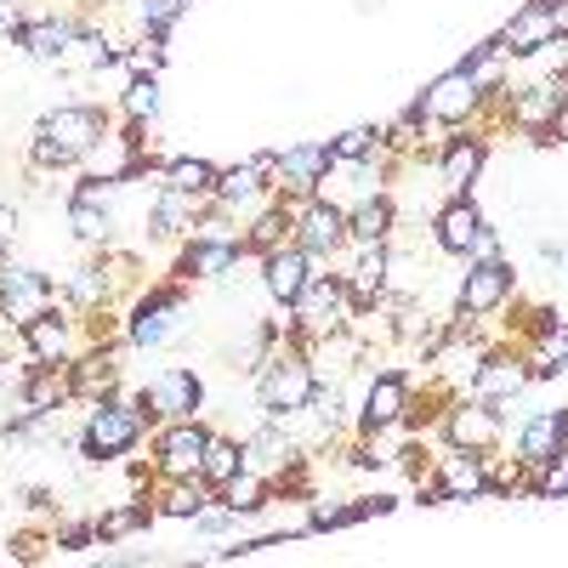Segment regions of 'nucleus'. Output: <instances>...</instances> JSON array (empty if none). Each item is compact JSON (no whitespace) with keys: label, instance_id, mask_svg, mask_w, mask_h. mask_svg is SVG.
<instances>
[{"label":"nucleus","instance_id":"obj_11","mask_svg":"<svg viewBox=\"0 0 568 568\" xmlns=\"http://www.w3.org/2000/svg\"><path fill=\"white\" fill-rule=\"evenodd\" d=\"M136 404H142L149 420H187V415H200V404H205V382L187 364H171L136 393Z\"/></svg>","mask_w":568,"mask_h":568},{"label":"nucleus","instance_id":"obj_3","mask_svg":"<svg viewBox=\"0 0 568 568\" xmlns=\"http://www.w3.org/2000/svg\"><path fill=\"white\" fill-rule=\"evenodd\" d=\"M149 415H142L136 398H98L85 409V433H80V460H120L142 444L149 433Z\"/></svg>","mask_w":568,"mask_h":568},{"label":"nucleus","instance_id":"obj_12","mask_svg":"<svg viewBox=\"0 0 568 568\" xmlns=\"http://www.w3.org/2000/svg\"><path fill=\"white\" fill-rule=\"evenodd\" d=\"M535 387V369H529V358H524V347L517 353H506V347H495V353H484V364L471 369V382H466V393L471 398H484V404H517Z\"/></svg>","mask_w":568,"mask_h":568},{"label":"nucleus","instance_id":"obj_2","mask_svg":"<svg viewBox=\"0 0 568 568\" xmlns=\"http://www.w3.org/2000/svg\"><path fill=\"white\" fill-rule=\"evenodd\" d=\"M313 387H318V369H313L307 347H296L291 329H284V353L273 347V358L256 369V404H262V415H302Z\"/></svg>","mask_w":568,"mask_h":568},{"label":"nucleus","instance_id":"obj_34","mask_svg":"<svg viewBox=\"0 0 568 568\" xmlns=\"http://www.w3.org/2000/svg\"><path fill=\"white\" fill-rule=\"evenodd\" d=\"M551 142H568V103H562L557 120H551Z\"/></svg>","mask_w":568,"mask_h":568},{"label":"nucleus","instance_id":"obj_4","mask_svg":"<svg viewBox=\"0 0 568 568\" xmlns=\"http://www.w3.org/2000/svg\"><path fill=\"white\" fill-rule=\"evenodd\" d=\"M358 313H353V296H347V278L342 273H313L307 291L291 302V342L307 347L313 336H336V329H347Z\"/></svg>","mask_w":568,"mask_h":568},{"label":"nucleus","instance_id":"obj_19","mask_svg":"<svg viewBox=\"0 0 568 568\" xmlns=\"http://www.w3.org/2000/svg\"><path fill=\"white\" fill-rule=\"evenodd\" d=\"M313 267H318V262H313V256H307L296 240H291V245H278L273 256H262V291H267L278 307H291V302L307 291Z\"/></svg>","mask_w":568,"mask_h":568},{"label":"nucleus","instance_id":"obj_26","mask_svg":"<svg viewBox=\"0 0 568 568\" xmlns=\"http://www.w3.org/2000/svg\"><path fill=\"white\" fill-rule=\"evenodd\" d=\"M240 471H245V444H240V438H222V433H211L205 460H200V478H205L211 489H222L227 478H240Z\"/></svg>","mask_w":568,"mask_h":568},{"label":"nucleus","instance_id":"obj_27","mask_svg":"<svg viewBox=\"0 0 568 568\" xmlns=\"http://www.w3.org/2000/svg\"><path fill=\"white\" fill-rule=\"evenodd\" d=\"M160 182H165V187H182V194H194V200H211V194H216V165L182 154V160L160 165Z\"/></svg>","mask_w":568,"mask_h":568},{"label":"nucleus","instance_id":"obj_5","mask_svg":"<svg viewBox=\"0 0 568 568\" xmlns=\"http://www.w3.org/2000/svg\"><path fill=\"white\" fill-rule=\"evenodd\" d=\"M409 114H415L420 125L466 131V120H478V114H484V91H478V80H471L466 69H449V74H438V80L409 103Z\"/></svg>","mask_w":568,"mask_h":568},{"label":"nucleus","instance_id":"obj_21","mask_svg":"<svg viewBox=\"0 0 568 568\" xmlns=\"http://www.w3.org/2000/svg\"><path fill=\"white\" fill-rule=\"evenodd\" d=\"M211 211V200H194V194H182V187H154V205H149V227H154V240H187V233L200 227V216Z\"/></svg>","mask_w":568,"mask_h":568},{"label":"nucleus","instance_id":"obj_14","mask_svg":"<svg viewBox=\"0 0 568 568\" xmlns=\"http://www.w3.org/2000/svg\"><path fill=\"white\" fill-rule=\"evenodd\" d=\"M296 245L324 262V256H336L347 245V211L342 205H329V200H296Z\"/></svg>","mask_w":568,"mask_h":568},{"label":"nucleus","instance_id":"obj_1","mask_svg":"<svg viewBox=\"0 0 568 568\" xmlns=\"http://www.w3.org/2000/svg\"><path fill=\"white\" fill-rule=\"evenodd\" d=\"M103 136H109V114L98 103H63L34 125L29 165L34 171H74V165H85V154L98 149Z\"/></svg>","mask_w":568,"mask_h":568},{"label":"nucleus","instance_id":"obj_13","mask_svg":"<svg viewBox=\"0 0 568 568\" xmlns=\"http://www.w3.org/2000/svg\"><path fill=\"white\" fill-rule=\"evenodd\" d=\"M23 347H29V358L34 364H74L80 353H85V342H80V318H74V307L69 313H40V318H29L23 329Z\"/></svg>","mask_w":568,"mask_h":568},{"label":"nucleus","instance_id":"obj_6","mask_svg":"<svg viewBox=\"0 0 568 568\" xmlns=\"http://www.w3.org/2000/svg\"><path fill=\"white\" fill-rule=\"evenodd\" d=\"M517 296V267L489 256V262H466L460 284H455V313L460 318H495L506 302Z\"/></svg>","mask_w":568,"mask_h":568},{"label":"nucleus","instance_id":"obj_7","mask_svg":"<svg viewBox=\"0 0 568 568\" xmlns=\"http://www.w3.org/2000/svg\"><path fill=\"white\" fill-rule=\"evenodd\" d=\"M182 307H187L182 278L142 291V296L131 302V318H125V342H131V347H160V342H171L176 324H182Z\"/></svg>","mask_w":568,"mask_h":568},{"label":"nucleus","instance_id":"obj_23","mask_svg":"<svg viewBox=\"0 0 568 568\" xmlns=\"http://www.w3.org/2000/svg\"><path fill=\"white\" fill-rule=\"evenodd\" d=\"M393 233H398L393 194H369L347 211V245H393Z\"/></svg>","mask_w":568,"mask_h":568},{"label":"nucleus","instance_id":"obj_29","mask_svg":"<svg viewBox=\"0 0 568 568\" xmlns=\"http://www.w3.org/2000/svg\"><path fill=\"white\" fill-rule=\"evenodd\" d=\"M194 0H131V23L142 29V34H165Z\"/></svg>","mask_w":568,"mask_h":568},{"label":"nucleus","instance_id":"obj_22","mask_svg":"<svg viewBox=\"0 0 568 568\" xmlns=\"http://www.w3.org/2000/svg\"><path fill=\"white\" fill-rule=\"evenodd\" d=\"M438 484L449 500H489V455L478 449H449L438 460Z\"/></svg>","mask_w":568,"mask_h":568},{"label":"nucleus","instance_id":"obj_28","mask_svg":"<svg viewBox=\"0 0 568 568\" xmlns=\"http://www.w3.org/2000/svg\"><path fill=\"white\" fill-rule=\"evenodd\" d=\"M154 517H160V511L149 506V495H136L131 506H114V511L98 517V540H125V535H136V529H149Z\"/></svg>","mask_w":568,"mask_h":568},{"label":"nucleus","instance_id":"obj_20","mask_svg":"<svg viewBox=\"0 0 568 568\" xmlns=\"http://www.w3.org/2000/svg\"><path fill=\"white\" fill-rule=\"evenodd\" d=\"M267 171H273V154H256V160H245V165H227V171H216V205L222 211H233L240 216L245 205H256V200H267L273 187H267Z\"/></svg>","mask_w":568,"mask_h":568},{"label":"nucleus","instance_id":"obj_16","mask_svg":"<svg viewBox=\"0 0 568 568\" xmlns=\"http://www.w3.org/2000/svg\"><path fill=\"white\" fill-rule=\"evenodd\" d=\"M409 420V375L404 369H387V375H375L369 393H364V409H358V433L375 438V433H387V426Z\"/></svg>","mask_w":568,"mask_h":568},{"label":"nucleus","instance_id":"obj_33","mask_svg":"<svg viewBox=\"0 0 568 568\" xmlns=\"http://www.w3.org/2000/svg\"><path fill=\"white\" fill-rule=\"evenodd\" d=\"M29 18H23V7H18V0H0V34H18Z\"/></svg>","mask_w":568,"mask_h":568},{"label":"nucleus","instance_id":"obj_10","mask_svg":"<svg viewBox=\"0 0 568 568\" xmlns=\"http://www.w3.org/2000/svg\"><path fill=\"white\" fill-rule=\"evenodd\" d=\"M438 433L449 449H478V455H495L500 449V409L484 404V398H471L460 393L444 415H438Z\"/></svg>","mask_w":568,"mask_h":568},{"label":"nucleus","instance_id":"obj_18","mask_svg":"<svg viewBox=\"0 0 568 568\" xmlns=\"http://www.w3.org/2000/svg\"><path fill=\"white\" fill-rule=\"evenodd\" d=\"M484 165H489V136L460 131V136L444 142V154H438V182L449 187V194H471V182L484 176Z\"/></svg>","mask_w":568,"mask_h":568},{"label":"nucleus","instance_id":"obj_25","mask_svg":"<svg viewBox=\"0 0 568 568\" xmlns=\"http://www.w3.org/2000/svg\"><path fill=\"white\" fill-rule=\"evenodd\" d=\"M205 506H211V484L205 478H160V500H154L160 517H182V524H194Z\"/></svg>","mask_w":568,"mask_h":568},{"label":"nucleus","instance_id":"obj_24","mask_svg":"<svg viewBox=\"0 0 568 568\" xmlns=\"http://www.w3.org/2000/svg\"><path fill=\"white\" fill-rule=\"evenodd\" d=\"M85 23H74V18H29L12 40L23 45L29 58H40V63H58L69 45H74V34H80Z\"/></svg>","mask_w":568,"mask_h":568},{"label":"nucleus","instance_id":"obj_30","mask_svg":"<svg viewBox=\"0 0 568 568\" xmlns=\"http://www.w3.org/2000/svg\"><path fill=\"white\" fill-rule=\"evenodd\" d=\"M329 154H336V165L382 154V125H353V131H342L336 142H329Z\"/></svg>","mask_w":568,"mask_h":568},{"label":"nucleus","instance_id":"obj_17","mask_svg":"<svg viewBox=\"0 0 568 568\" xmlns=\"http://www.w3.org/2000/svg\"><path fill=\"white\" fill-rule=\"evenodd\" d=\"M484 227H489V222H484L478 200H471V194H449V205L433 216V245H438L444 256H471V245H478Z\"/></svg>","mask_w":568,"mask_h":568},{"label":"nucleus","instance_id":"obj_31","mask_svg":"<svg viewBox=\"0 0 568 568\" xmlns=\"http://www.w3.org/2000/svg\"><path fill=\"white\" fill-rule=\"evenodd\" d=\"M125 120H154L160 114V80L154 74H136L131 85H125Z\"/></svg>","mask_w":568,"mask_h":568},{"label":"nucleus","instance_id":"obj_32","mask_svg":"<svg viewBox=\"0 0 568 568\" xmlns=\"http://www.w3.org/2000/svg\"><path fill=\"white\" fill-rule=\"evenodd\" d=\"M18 233H23V222H18V211H12V205H0V256H7V251L18 245Z\"/></svg>","mask_w":568,"mask_h":568},{"label":"nucleus","instance_id":"obj_9","mask_svg":"<svg viewBox=\"0 0 568 568\" xmlns=\"http://www.w3.org/2000/svg\"><path fill=\"white\" fill-rule=\"evenodd\" d=\"M205 444H211V426L200 415L160 420V433H154V471H160V478H200Z\"/></svg>","mask_w":568,"mask_h":568},{"label":"nucleus","instance_id":"obj_8","mask_svg":"<svg viewBox=\"0 0 568 568\" xmlns=\"http://www.w3.org/2000/svg\"><path fill=\"white\" fill-rule=\"evenodd\" d=\"M336 171V154H329V142H296V149L273 154V171H267V187L278 200H313L318 182Z\"/></svg>","mask_w":568,"mask_h":568},{"label":"nucleus","instance_id":"obj_15","mask_svg":"<svg viewBox=\"0 0 568 568\" xmlns=\"http://www.w3.org/2000/svg\"><path fill=\"white\" fill-rule=\"evenodd\" d=\"M557 449H568V409L551 404V409H529L524 426H517V466L524 471H540Z\"/></svg>","mask_w":568,"mask_h":568}]
</instances>
